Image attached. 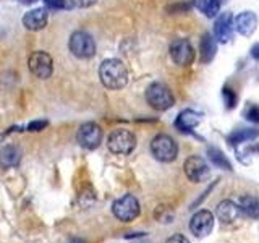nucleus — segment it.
I'll return each mask as SVG.
<instances>
[{
  "label": "nucleus",
  "instance_id": "ddd939ff",
  "mask_svg": "<svg viewBox=\"0 0 259 243\" xmlns=\"http://www.w3.org/2000/svg\"><path fill=\"white\" fill-rule=\"evenodd\" d=\"M235 24V29H237L241 36H246L249 37L257 28V15L254 12H241L237 18L233 20Z\"/></svg>",
  "mask_w": 259,
  "mask_h": 243
},
{
  "label": "nucleus",
  "instance_id": "cd10ccee",
  "mask_svg": "<svg viewBox=\"0 0 259 243\" xmlns=\"http://www.w3.org/2000/svg\"><path fill=\"white\" fill-rule=\"evenodd\" d=\"M165 243H191V241L186 237H183V235L177 233V235H172V237H170Z\"/></svg>",
  "mask_w": 259,
  "mask_h": 243
},
{
  "label": "nucleus",
  "instance_id": "bb28decb",
  "mask_svg": "<svg viewBox=\"0 0 259 243\" xmlns=\"http://www.w3.org/2000/svg\"><path fill=\"white\" fill-rule=\"evenodd\" d=\"M193 5L196 7L199 12H202V13L206 15L207 7H209V0H193Z\"/></svg>",
  "mask_w": 259,
  "mask_h": 243
},
{
  "label": "nucleus",
  "instance_id": "39448f33",
  "mask_svg": "<svg viewBox=\"0 0 259 243\" xmlns=\"http://www.w3.org/2000/svg\"><path fill=\"white\" fill-rule=\"evenodd\" d=\"M107 148L113 154H120V156H126V154L133 152L136 148V136L128 132V130H115L107 138Z\"/></svg>",
  "mask_w": 259,
  "mask_h": 243
},
{
  "label": "nucleus",
  "instance_id": "dca6fc26",
  "mask_svg": "<svg viewBox=\"0 0 259 243\" xmlns=\"http://www.w3.org/2000/svg\"><path fill=\"white\" fill-rule=\"evenodd\" d=\"M240 213H241L240 206L235 205V202L230 201V199H224V201L219 202L217 211H215L217 219L222 224H232V222H235L240 217Z\"/></svg>",
  "mask_w": 259,
  "mask_h": 243
},
{
  "label": "nucleus",
  "instance_id": "412c9836",
  "mask_svg": "<svg viewBox=\"0 0 259 243\" xmlns=\"http://www.w3.org/2000/svg\"><path fill=\"white\" fill-rule=\"evenodd\" d=\"M207 156L210 159V162L219 167V169H222V170H230L232 169V164H230V160L227 159L225 154L221 151V149H217V148H209L207 149Z\"/></svg>",
  "mask_w": 259,
  "mask_h": 243
},
{
  "label": "nucleus",
  "instance_id": "5701e85b",
  "mask_svg": "<svg viewBox=\"0 0 259 243\" xmlns=\"http://www.w3.org/2000/svg\"><path fill=\"white\" fill-rule=\"evenodd\" d=\"M222 96H224V102H225V107H227V109H233L235 105H237L238 97H237V94H235L230 88H225V89H224V93H222Z\"/></svg>",
  "mask_w": 259,
  "mask_h": 243
},
{
  "label": "nucleus",
  "instance_id": "1a4fd4ad",
  "mask_svg": "<svg viewBox=\"0 0 259 243\" xmlns=\"http://www.w3.org/2000/svg\"><path fill=\"white\" fill-rule=\"evenodd\" d=\"M170 57L180 67H190L194 60V49L188 39H175L170 44Z\"/></svg>",
  "mask_w": 259,
  "mask_h": 243
},
{
  "label": "nucleus",
  "instance_id": "f8f14e48",
  "mask_svg": "<svg viewBox=\"0 0 259 243\" xmlns=\"http://www.w3.org/2000/svg\"><path fill=\"white\" fill-rule=\"evenodd\" d=\"M233 16L230 12H224L217 16L215 24H214V37L219 43H229L233 36Z\"/></svg>",
  "mask_w": 259,
  "mask_h": 243
},
{
  "label": "nucleus",
  "instance_id": "4468645a",
  "mask_svg": "<svg viewBox=\"0 0 259 243\" xmlns=\"http://www.w3.org/2000/svg\"><path fill=\"white\" fill-rule=\"evenodd\" d=\"M47 21H49V15H47V10H44V8H34V10L28 12L23 16L24 28L29 31L44 29L47 26Z\"/></svg>",
  "mask_w": 259,
  "mask_h": 243
},
{
  "label": "nucleus",
  "instance_id": "6ab92c4d",
  "mask_svg": "<svg viewBox=\"0 0 259 243\" xmlns=\"http://www.w3.org/2000/svg\"><path fill=\"white\" fill-rule=\"evenodd\" d=\"M240 211L245 213L248 217L257 219L259 217V199L256 196H251V194H245V196L240 198Z\"/></svg>",
  "mask_w": 259,
  "mask_h": 243
},
{
  "label": "nucleus",
  "instance_id": "0eeeda50",
  "mask_svg": "<svg viewBox=\"0 0 259 243\" xmlns=\"http://www.w3.org/2000/svg\"><path fill=\"white\" fill-rule=\"evenodd\" d=\"M76 140L79 146L84 149H96L102 143V128L94 122H86L79 127L76 133Z\"/></svg>",
  "mask_w": 259,
  "mask_h": 243
},
{
  "label": "nucleus",
  "instance_id": "20e7f679",
  "mask_svg": "<svg viewBox=\"0 0 259 243\" xmlns=\"http://www.w3.org/2000/svg\"><path fill=\"white\" fill-rule=\"evenodd\" d=\"M70 52L78 59H91L96 54V43L86 31H75L70 36Z\"/></svg>",
  "mask_w": 259,
  "mask_h": 243
},
{
  "label": "nucleus",
  "instance_id": "f257e3e1",
  "mask_svg": "<svg viewBox=\"0 0 259 243\" xmlns=\"http://www.w3.org/2000/svg\"><path fill=\"white\" fill-rule=\"evenodd\" d=\"M99 78L109 89H121L128 83V70L118 59H107L99 67Z\"/></svg>",
  "mask_w": 259,
  "mask_h": 243
},
{
  "label": "nucleus",
  "instance_id": "7c9ffc66",
  "mask_svg": "<svg viewBox=\"0 0 259 243\" xmlns=\"http://www.w3.org/2000/svg\"><path fill=\"white\" fill-rule=\"evenodd\" d=\"M34 2H36V0H21V4H26V5L28 4H34Z\"/></svg>",
  "mask_w": 259,
  "mask_h": 243
},
{
  "label": "nucleus",
  "instance_id": "2eb2a0df",
  "mask_svg": "<svg viewBox=\"0 0 259 243\" xmlns=\"http://www.w3.org/2000/svg\"><path fill=\"white\" fill-rule=\"evenodd\" d=\"M199 122H201V113H198L196 110L186 109L178 113V117L175 120V127L178 132L188 133L193 128H196L199 125Z\"/></svg>",
  "mask_w": 259,
  "mask_h": 243
},
{
  "label": "nucleus",
  "instance_id": "393cba45",
  "mask_svg": "<svg viewBox=\"0 0 259 243\" xmlns=\"http://www.w3.org/2000/svg\"><path fill=\"white\" fill-rule=\"evenodd\" d=\"M245 117L249 122H254V124H259V107L257 105H248L245 110Z\"/></svg>",
  "mask_w": 259,
  "mask_h": 243
},
{
  "label": "nucleus",
  "instance_id": "f03ea898",
  "mask_svg": "<svg viewBox=\"0 0 259 243\" xmlns=\"http://www.w3.org/2000/svg\"><path fill=\"white\" fill-rule=\"evenodd\" d=\"M146 101L156 110H167L174 107L175 97L170 88L164 83H152L146 89Z\"/></svg>",
  "mask_w": 259,
  "mask_h": 243
},
{
  "label": "nucleus",
  "instance_id": "c756f323",
  "mask_svg": "<svg viewBox=\"0 0 259 243\" xmlns=\"http://www.w3.org/2000/svg\"><path fill=\"white\" fill-rule=\"evenodd\" d=\"M68 243H86L84 240H81V238H73V240H70Z\"/></svg>",
  "mask_w": 259,
  "mask_h": 243
},
{
  "label": "nucleus",
  "instance_id": "b1692460",
  "mask_svg": "<svg viewBox=\"0 0 259 243\" xmlns=\"http://www.w3.org/2000/svg\"><path fill=\"white\" fill-rule=\"evenodd\" d=\"M191 7H194L191 2H182V4H175V5L167 7V12L168 13H186L188 10H191Z\"/></svg>",
  "mask_w": 259,
  "mask_h": 243
},
{
  "label": "nucleus",
  "instance_id": "f3484780",
  "mask_svg": "<svg viewBox=\"0 0 259 243\" xmlns=\"http://www.w3.org/2000/svg\"><path fill=\"white\" fill-rule=\"evenodd\" d=\"M199 52H201V62L202 63H210L214 60L215 52H217V44H215V37L212 34L204 32V34L201 36Z\"/></svg>",
  "mask_w": 259,
  "mask_h": 243
},
{
  "label": "nucleus",
  "instance_id": "2f4dec72",
  "mask_svg": "<svg viewBox=\"0 0 259 243\" xmlns=\"http://www.w3.org/2000/svg\"><path fill=\"white\" fill-rule=\"evenodd\" d=\"M222 2H225V0H222Z\"/></svg>",
  "mask_w": 259,
  "mask_h": 243
},
{
  "label": "nucleus",
  "instance_id": "9b49d317",
  "mask_svg": "<svg viewBox=\"0 0 259 243\" xmlns=\"http://www.w3.org/2000/svg\"><path fill=\"white\" fill-rule=\"evenodd\" d=\"M212 227H214V216H212V213H209L206 209L198 211L190 221V229H191L193 235H196L199 238L207 237L210 230H212Z\"/></svg>",
  "mask_w": 259,
  "mask_h": 243
},
{
  "label": "nucleus",
  "instance_id": "c85d7f7f",
  "mask_svg": "<svg viewBox=\"0 0 259 243\" xmlns=\"http://www.w3.org/2000/svg\"><path fill=\"white\" fill-rule=\"evenodd\" d=\"M251 57L256 60H259V44H254L253 49H251Z\"/></svg>",
  "mask_w": 259,
  "mask_h": 243
},
{
  "label": "nucleus",
  "instance_id": "a878e982",
  "mask_svg": "<svg viewBox=\"0 0 259 243\" xmlns=\"http://www.w3.org/2000/svg\"><path fill=\"white\" fill-rule=\"evenodd\" d=\"M47 127V122H42V120H39V122H32V124L28 125V130L29 132H40L42 128Z\"/></svg>",
  "mask_w": 259,
  "mask_h": 243
},
{
  "label": "nucleus",
  "instance_id": "a211bd4d",
  "mask_svg": "<svg viewBox=\"0 0 259 243\" xmlns=\"http://www.w3.org/2000/svg\"><path fill=\"white\" fill-rule=\"evenodd\" d=\"M21 162V149L18 146L8 144L0 151V166L4 169H12L16 167Z\"/></svg>",
  "mask_w": 259,
  "mask_h": 243
},
{
  "label": "nucleus",
  "instance_id": "aec40b11",
  "mask_svg": "<svg viewBox=\"0 0 259 243\" xmlns=\"http://www.w3.org/2000/svg\"><path fill=\"white\" fill-rule=\"evenodd\" d=\"M259 135V130H251V128H243V130H235L233 133L229 135V143L237 146V144H241L245 141H249V140H254V138Z\"/></svg>",
  "mask_w": 259,
  "mask_h": 243
},
{
  "label": "nucleus",
  "instance_id": "7ed1b4c3",
  "mask_svg": "<svg viewBox=\"0 0 259 243\" xmlns=\"http://www.w3.org/2000/svg\"><path fill=\"white\" fill-rule=\"evenodd\" d=\"M151 152L159 162H172L178 156V146L168 135H157L151 141Z\"/></svg>",
  "mask_w": 259,
  "mask_h": 243
},
{
  "label": "nucleus",
  "instance_id": "9d476101",
  "mask_svg": "<svg viewBox=\"0 0 259 243\" xmlns=\"http://www.w3.org/2000/svg\"><path fill=\"white\" fill-rule=\"evenodd\" d=\"M183 169H185L186 177H188L190 180L194 182V183L204 182L206 178L209 177V170H210L209 166H207V162L202 157H199V156H190L188 159L185 160Z\"/></svg>",
  "mask_w": 259,
  "mask_h": 243
},
{
  "label": "nucleus",
  "instance_id": "6e6552de",
  "mask_svg": "<svg viewBox=\"0 0 259 243\" xmlns=\"http://www.w3.org/2000/svg\"><path fill=\"white\" fill-rule=\"evenodd\" d=\"M28 67H29L31 73L34 76H37L40 79H47L54 71L52 57L49 55L47 52H42V51L32 52L31 57H29V60H28Z\"/></svg>",
  "mask_w": 259,
  "mask_h": 243
},
{
  "label": "nucleus",
  "instance_id": "4be33fe9",
  "mask_svg": "<svg viewBox=\"0 0 259 243\" xmlns=\"http://www.w3.org/2000/svg\"><path fill=\"white\" fill-rule=\"evenodd\" d=\"M44 4L52 10H71L76 5L75 0H44Z\"/></svg>",
  "mask_w": 259,
  "mask_h": 243
},
{
  "label": "nucleus",
  "instance_id": "423d86ee",
  "mask_svg": "<svg viewBox=\"0 0 259 243\" xmlns=\"http://www.w3.org/2000/svg\"><path fill=\"white\" fill-rule=\"evenodd\" d=\"M140 202L133 194H125L112 205V213L121 222H132L140 216Z\"/></svg>",
  "mask_w": 259,
  "mask_h": 243
}]
</instances>
